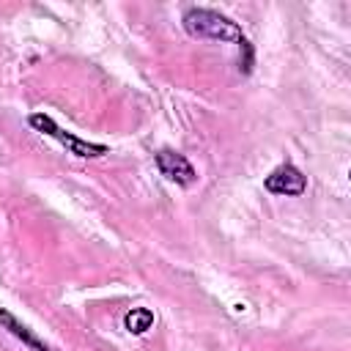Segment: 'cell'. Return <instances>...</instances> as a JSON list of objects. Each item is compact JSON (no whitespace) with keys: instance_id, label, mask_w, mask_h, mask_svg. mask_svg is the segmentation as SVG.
Instances as JSON below:
<instances>
[{"instance_id":"cell-5","label":"cell","mask_w":351,"mask_h":351,"mask_svg":"<svg viewBox=\"0 0 351 351\" xmlns=\"http://www.w3.org/2000/svg\"><path fill=\"white\" fill-rule=\"evenodd\" d=\"M0 326H3V329H8L16 340H22L30 351H55V348H49L44 340H38V337H36V335H33V332L19 321V318H14L8 310H0Z\"/></svg>"},{"instance_id":"cell-4","label":"cell","mask_w":351,"mask_h":351,"mask_svg":"<svg viewBox=\"0 0 351 351\" xmlns=\"http://www.w3.org/2000/svg\"><path fill=\"white\" fill-rule=\"evenodd\" d=\"M263 186L271 192V195H282V197H296V195H302L304 189H307V178H304V173L296 167V165H291V162H285V165H280V167H274L269 176H266V181H263Z\"/></svg>"},{"instance_id":"cell-3","label":"cell","mask_w":351,"mask_h":351,"mask_svg":"<svg viewBox=\"0 0 351 351\" xmlns=\"http://www.w3.org/2000/svg\"><path fill=\"white\" fill-rule=\"evenodd\" d=\"M154 162H156L159 173H162L167 181L178 184V186H192V184L197 181V170H195L192 162H189L184 154H178V151L162 148V151H156Z\"/></svg>"},{"instance_id":"cell-1","label":"cell","mask_w":351,"mask_h":351,"mask_svg":"<svg viewBox=\"0 0 351 351\" xmlns=\"http://www.w3.org/2000/svg\"><path fill=\"white\" fill-rule=\"evenodd\" d=\"M181 25H184V30H186L192 38L233 41V44L244 52V60L239 63V69H241L244 74H250V69H252V47H250V41H247V36L241 33V27H239L230 16H225V14L214 11V8H197V5H195V8H186V11H184Z\"/></svg>"},{"instance_id":"cell-6","label":"cell","mask_w":351,"mask_h":351,"mask_svg":"<svg viewBox=\"0 0 351 351\" xmlns=\"http://www.w3.org/2000/svg\"><path fill=\"white\" fill-rule=\"evenodd\" d=\"M154 313L148 307H132L126 315H123V329L132 332V335H145L151 326H154Z\"/></svg>"},{"instance_id":"cell-2","label":"cell","mask_w":351,"mask_h":351,"mask_svg":"<svg viewBox=\"0 0 351 351\" xmlns=\"http://www.w3.org/2000/svg\"><path fill=\"white\" fill-rule=\"evenodd\" d=\"M27 123L36 129V132H41V134H49V137H55L69 154H74V156H82V159H96V156H104L107 154V145H101V143H88V140H80V137H74L71 132H66V129H60L49 115H44V112H33L30 118H27Z\"/></svg>"}]
</instances>
